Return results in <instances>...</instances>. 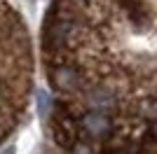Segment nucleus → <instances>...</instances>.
Listing matches in <instances>:
<instances>
[{
  "label": "nucleus",
  "instance_id": "1",
  "mask_svg": "<svg viewBox=\"0 0 157 154\" xmlns=\"http://www.w3.org/2000/svg\"><path fill=\"white\" fill-rule=\"evenodd\" d=\"M49 124H52L54 140L59 142L63 149H68V152L82 140V138H80V135H82V131H80V115H75L66 103H56V105H54Z\"/></svg>",
  "mask_w": 157,
  "mask_h": 154
},
{
  "label": "nucleus",
  "instance_id": "2",
  "mask_svg": "<svg viewBox=\"0 0 157 154\" xmlns=\"http://www.w3.org/2000/svg\"><path fill=\"white\" fill-rule=\"evenodd\" d=\"M120 124H115L113 115L98 112V110H85L80 115V131L85 135V140L89 142H101L108 145L110 140H115Z\"/></svg>",
  "mask_w": 157,
  "mask_h": 154
},
{
  "label": "nucleus",
  "instance_id": "3",
  "mask_svg": "<svg viewBox=\"0 0 157 154\" xmlns=\"http://www.w3.org/2000/svg\"><path fill=\"white\" fill-rule=\"evenodd\" d=\"M49 84L54 91H59L61 96H73V94H85L89 84L85 82L82 70L71 61H59L49 63Z\"/></svg>",
  "mask_w": 157,
  "mask_h": 154
},
{
  "label": "nucleus",
  "instance_id": "4",
  "mask_svg": "<svg viewBox=\"0 0 157 154\" xmlns=\"http://www.w3.org/2000/svg\"><path fill=\"white\" fill-rule=\"evenodd\" d=\"M85 101L89 110L113 115L120 110V91L110 84H89L85 91Z\"/></svg>",
  "mask_w": 157,
  "mask_h": 154
},
{
  "label": "nucleus",
  "instance_id": "5",
  "mask_svg": "<svg viewBox=\"0 0 157 154\" xmlns=\"http://www.w3.org/2000/svg\"><path fill=\"white\" fill-rule=\"evenodd\" d=\"M38 105H40V115L42 117L49 115V110H52V98H49V94L42 91V89L38 91Z\"/></svg>",
  "mask_w": 157,
  "mask_h": 154
},
{
  "label": "nucleus",
  "instance_id": "6",
  "mask_svg": "<svg viewBox=\"0 0 157 154\" xmlns=\"http://www.w3.org/2000/svg\"><path fill=\"white\" fill-rule=\"evenodd\" d=\"M71 154H96V152H94L92 142H89V140H85V138H82V140H80L78 145H75V147L71 149Z\"/></svg>",
  "mask_w": 157,
  "mask_h": 154
},
{
  "label": "nucleus",
  "instance_id": "7",
  "mask_svg": "<svg viewBox=\"0 0 157 154\" xmlns=\"http://www.w3.org/2000/svg\"><path fill=\"white\" fill-rule=\"evenodd\" d=\"M2 154H14V147H10L7 152H2Z\"/></svg>",
  "mask_w": 157,
  "mask_h": 154
},
{
  "label": "nucleus",
  "instance_id": "8",
  "mask_svg": "<svg viewBox=\"0 0 157 154\" xmlns=\"http://www.w3.org/2000/svg\"><path fill=\"white\" fill-rule=\"evenodd\" d=\"M80 2H92V0H80Z\"/></svg>",
  "mask_w": 157,
  "mask_h": 154
}]
</instances>
